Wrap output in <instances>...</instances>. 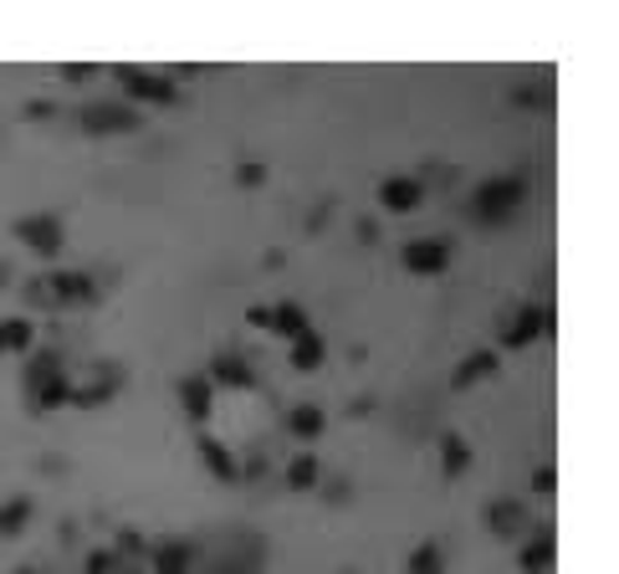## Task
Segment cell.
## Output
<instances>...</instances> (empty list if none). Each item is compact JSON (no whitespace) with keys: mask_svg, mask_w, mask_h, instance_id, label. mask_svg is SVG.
Segmentation results:
<instances>
[{"mask_svg":"<svg viewBox=\"0 0 619 574\" xmlns=\"http://www.w3.org/2000/svg\"><path fill=\"white\" fill-rule=\"evenodd\" d=\"M399 262H405V272H415V278H435V272H446L450 262V236H415L399 246Z\"/></svg>","mask_w":619,"mask_h":574,"instance_id":"cell-6","label":"cell"},{"mask_svg":"<svg viewBox=\"0 0 619 574\" xmlns=\"http://www.w3.org/2000/svg\"><path fill=\"white\" fill-rule=\"evenodd\" d=\"M323 360H328V344H323V334H317V329H307L303 339H292V370H297V374H313Z\"/></svg>","mask_w":619,"mask_h":574,"instance_id":"cell-16","label":"cell"},{"mask_svg":"<svg viewBox=\"0 0 619 574\" xmlns=\"http://www.w3.org/2000/svg\"><path fill=\"white\" fill-rule=\"evenodd\" d=\"M527 205V180L522 174H491V180H481L471 195V215L481 221V226H507V221H517Z\"/></svg>","mask_w":619,"mask_h":574,"instance_id":"cell-1","label":"cell"},{"mask_svg":"<svg viewBox=\"0 0 619 574\" xmlns=\"http://www.w3.org/2000/svg\"><path fill=\"white\" fill-rule=\"evenodd\" d=\"M27 395L37 411H57V405H67V395H72V370H62V354L57 349H41V354H31L27 360Z\"/></svg>","mask_w":619,"mask_h":574,"instance_id":"cell-3","label":"cell"},{"mask_svg":"<svg viewBox=\"0 0 619 574\" xmlns=\"http://www.w3.org/2000/svg\"><path fill=\"white\" fill-rule=\"evenodd\" d=\"M31 344H37V329H31V319H0V349L27 354Z\"/></svg>","mask_w":619,"mask_h":574,"instance_id":"cell-25","label":"cell"},{"mask_svg":"<svg viewBox=\"0 0 619 574\" xmlns=\"http://www.w3.org/2000/svg\"><path fill=\"white\" fill-rule=\"evenodd\" d=\"M180 405H185L190 421H205V415H211V380H205V374L180 380Z\"/></svg>","mask_w":619,"mask_h":574,"instance_id":"cell-17","label":"cell"},{"mask_svg":"<svg viewBox=\"0 0 619 574\" xmlns=\"http://www.w3.org/2000/svg\"><path fill=\"white\" fill-rule=\"evenodd\" d=\"M491 370H497V354H491V349H476V354H466V360L456 364V374H450V385H456V390H466V385H476V380H487Z\"/></svg>","mask_w":619,"mask_h":574,"instance_id":"cell-19","label":"cell"},{"mask_svg":"<svg viewBox=\"0 0 619 574\" xmlns=\"http://www.w3.org/2000/svg\"><path fill=\"white\" fill-rule=\"evenodd\" d=\"M31 523V497L21 493V497H11V503L0 507V538H16L21 528Z\"/></svg>","mask_w":619,"mask_h":574,"instance_id":"cell-27","label":"cell"},{"mask_svg":"<svg viewBox=\"0 0 619 574\" xmlns=\"http://www.w3.org/2000/svg\"><path fill=\"white\" fill-rule=\"evenodd\" d=\"M538 334H548V313H542V308H517V313H507V319H501V334L497 339L507 349H527Z\"/></svg>","mask_w":619,"mask_h":574,"instance_id":"cell-10","label":"cell"},{"mask_svg":"<svg viewBox=\"0 0 619 574\" xmlns=\"http://www.w3.org/2000/svg\"><path fill=\"white\" fill-rule=\"evenodd\" d=\"M113 78L123 82V93H129V98H144V103H174V98H180V82H174V72L119 62V68H113Z\"/></svg>","mask_w":619,"mask_h":574,"instance_id":"cell-5","label":"cell"},{"mask_svg":"<svg viewBox=\"0 0 619 574\" xmlns=\"http://www.w3.org/2000/svg\"><path fill=\"white\" fill-rule=\"evenodd\" d=\"M487 528L497 538H522L527 534V507L517 503V497H497V503L487 507Z\"/></svg>","mask_w":619,"mask_h":574,"instance_id":"cell-13","label":"cell"},{"mask_svg":"<svg viewBox=\"0 0 619 574\" xmlns=\"http://www.w3.org/2000/svg\"><path fill=\"white\" fill-rule=\"evenodd\" d=\"M420 195H425V185L420 180H415V174H389V180H384L379 185V205L384 211H415V205H420Z\"/></svg>","mask_w":619,"mask_h":574,"instance_id":"cell-12","label":"cell"},{"mask_svg":"<svg viewBox=\"0 0 619 574\" xmlns=\"http://www.w3.org/2000/svg\"><path fill=\"white\" fill-rule=\"evenodd\" d=\"M0 354H6V349H0Z\"/></svg>","mask_w":619,"mask_h":574,"instance_id":"cell-32","label":"cell"},{"mask_svg":"<svg viewBox=\"0 0 619 574\" xmlns=\"http://www.w3.org/2000/svg\"><path fill=\"white\" fill-rule=\"evenodd\" d=\"M16 236L27 241L37 256H57L62 252V241H67V231L52 211H37V215H21V221H16Z\"/></svg>","mask_w":619,"mask_h":574,"instance_id":"cell-8","label":"cell"},{"mask_svg":"<svg viewBox=\"0 0 619 574\" xmlns=\"http://www.w3.org/2000/svg\"><path fill=\"white\" fill-rule=\"evenodd\" d=\"M241 180H246V185H256V180H262V164L246 160V164H241Z\"/></svg>","mask_w":619,"mask_h":574,"instance_id":"cell-30","label":"cell"},{"mask_svg":"<svg viewBox=\"0 0 619 574\" xmlns=\"http://www.w3.org/2000/svg\"><path fill=\"white\" fill-rule=\"evenodd\" d=\"M405 574H446V548L435 544V538H425V544H415V554H409Z\"/></svg>","mask_w":619,"mask_h":574,"instance_id":"cell-24","label":"cell"},{"mask_svg":"<svg viewBox=\"0 0 619 574\" xmlns=\"http://www.w3.org/2000/svg\"><path fill=\"white\" fill-rule=\"evenodd\" d=\"M119 385H123V370H119V364H98V374L88 380V385H72L67 405H82V411H88V405H103Z\"/></svg>","mask_w":619,"mask_h":574,"instance_id":"cell-11","label":"cell"},{"mask_svg":"<svg viewBox=\"0 0 619 574\" xmlns=\"http://www.w3.org/2000/svg\"><path fill=\"white\" fill-rule=\"evenodd\" d=\"M200 456H205V467H211L221 482H236V477H241L236 456L225 452V446H221V441H215V436H200Z\"/></svg>","mask_w":619,"mask_h":574,"instance_id":"cell-21","label":"cell"},{"mask_svg":"<svg viewBox=\"0 0 619 574\" xmlns=\"http://www.w3.org/2000/svg\"><path fill=\"white\" fill-rule=\"evenodd\" d=\"M323 426H328L323 405H292V415H287V431H292V436L313 441V436H323Z\"/></svg>","mask_w":619,"mask_h":574,"instance_id":"cell-22","label":"cell"},{"mask_svg":"<svg viewBox=\"0 0 619 574\" xmlns=\"http://www.w3.org/2000/svg\"><path fill=\"white\" fill-rule=\"evenodd\" d=\"M205 380H211V385H231V390H251V385H256V374H251V364L241 360V354H215Z\"/></svg>","mask_w":619,"mask_h":574,"instance_id":"cell-14","label":"cell"},{"mask_svg":"<svg viewBox=\"0 0 619 574\" xmlns=\"http://www.w3.org/2000/svg\"><path fill=\"white\" fill-rule=\"evenodd\" d=\"M554 487H558V472L554 467H538V477H532V493H538V497H554Z\"/></svg>","mask_w":619,"mask_h":574,"instance_id":"cell-28","label":"cell"},{"mask_svg":"<svg viewBox=\"0 0 619 574\" xmlns=\"http://www.w3.org/2000/svg\"><path fill=\"white\" fill-rule=\"evenodd\" d=\"M440 467H446V477H461V472L471 467V446H466V436H456V431L440 436Z\"/></svg>","mask_w":619,"mask_h":574,"instance_id":"cell-23","label":"cell"},{"mask_svg":"<svg viewBox=\"0 0 619 574\" xmlns=\"http://www.w3.org/2000/svg\"><path fill=\"white\" fill-rule=\"evenodd\" d=\"M78 123H82V134H133L144 119L129 103H88L78 113Z\"/></svg>","mask_w":619,"mask_h":574,"instance_id":"cell-7","label":"cell"},{"mask_svg":"<svg viewBox=\"0 0 619 574\" xmlns=\"http://www.w3.org/2000/svg\"><path fill=\"white\" fill-rule=\"evenodd\" d=\"M149 570L154 574H195L200 544H190V538H159V544L149 548Z\"/></svg>","mask_w":619,"mask_h":574,"instance_id":"cell-9","label":"cell"},{"mask_svg":"<svg viewBox=\"0 0 619 574\" xmlns=\"http://www.w3.org/2000/svg\"><path fill=\"white\" fill-rule=\"evenodd\" d=\"M266 329L277 339H303L313 323H307V313L297 303H277V308H266Z\"/></svg>","mask_w":619,"mask_h":574,"instance_id":"cell-15","label":"cell"},{"mask_svg":"<svg viewBox=\"0 0 619 574\" xmlns=\"http://www.w3.org/2000/svg\"><path fill=\"white\" fill-rule=\"evenodd\" d=\"M317 482H323V467H317V456L313 452H297L287 462V487L292 493H313Z\"/></svg>","mask_w":619,"mask_h":574,"instance_id":"cell-20","label":"cell"},{"mask_svg":"<svg viewBox=\"0 0 619 574\" xmlns=\"http://www.w3.org/2000/svg\"><path fill=\"white\" fill-rule=\"evenodd\" d=\"M266 548L251 528H225L211 548H205V574H262Z\"/></svg>","mask_w":619,"mask_h":574,"instance_id":"cell-2","label":"cell"},{"mask_svg":"<svg viewBox=\"0 0 619 574\" xmlns=\"http://www.w3.org/2000/svg\"><path fill=\"white\" fill-rule=\"evenodd\" d=\"M98 68H88V62H72V68H62V78H72V82H82V78H93Z\"/></svg>","mask_w":619,"mask_h":574,"instance_id":"cell-29","label":"cell"},{"mask_svg":"<svg viewBox=\"0 0 619 574\" xmlns=\"http://www.w3.org/2000/svg\"><path fill=\"white\" fill-rule=\"evenodd\" d=\"M27 298L31 303H47V308H78V303H93L98 288L88 272H52V278H31Z\"/></svg>","mask_w":619,"mask_h":574,"instance_id":"cell-4","label":"cell"},{"mask_svg":"<svg viewBox=\"0 0 619 574\" xmlns=\"http://www.w3.org/2000/svg\"><path fill=\"white\" fill-rule=\"evenodd\" d=\"M522 570H532V574H542L548 564H554V528H532V538L522 544Z\"/></svg>","mask_w":619,"mask_h":574,"instance_id":"cell-18","label":"cell"},{"mask_svg":"<svg viewBox=\"0 0 619 574\" xmlns=\"http://www.w3.org/2000/svg\"><path fill=\"white\" fill-rule=\"evenodd\" d=\"M144 564H133V560H123L119 548H93L88 554V574H139Z\"/></svg>","mask_w":619,"mask_h":574,"instance_id":"cell-26","label":"cell"},{"mask_svg":"<svg viewBox=\"0 0 619 574\" xmlns=\"http://www.w3.org/2000/svg\"><path fill=\"white\" fill-rule=\"evenodd\" d=\"M16 574H47V570H37V564H21V570H16Z\"/></svg>","mask_w":619,"mask_h":574,"instance_id":"cell-31","label":"cell"}]
</instances>
